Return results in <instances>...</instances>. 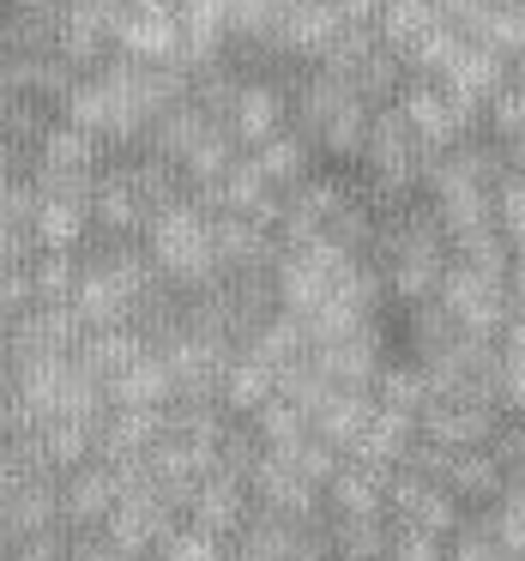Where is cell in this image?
I'll use <instances>...</instances> for the list:
<instances>
[{"mask_svg": "<svg viewBox=\"0 0 525 561\" xmlns=\"http://www.w3.org/2000/svg\"><path fill=\"white\" fill-rule=\"evenodd\" d=\"M25 175H31V187H37L43 199L91 211L103 175H110V146L91 139L85 127H73V122H55L49 134L37 139V151L25 158Z\"/></svg>", "mask_w": 525, "mask_h": 561, "instance_id": "obj_4", "label": "cell"}, {"mask_svg": "<svg viewBox=\"0 0 525 561\" xmlns=\"http://www.w3.org/2000/svg\"><path fill=\"white\" fill-rule=\"evenodd\" d=\"M363 187L380 199V206H404V199H423V182L435 170V151L411 134L399 110H375V127H368L363 146Z\"/></svg>", "mask_w": 525, "mask_h": 561, "instance_id": "obj_5", "label": "cell"}, {"mask_svg": "<svg viewBox=\"0 0 525 561\" xmlns=\"http://www.w3.org/2000/svg\"><path fill=\"white\" fill-rule=\"evenodd\" d=\"M441 308H447V320L459 332H471V339H495L507 332L513 320V302H507V278L501 272H477V266H459L453 260V272L441 278Z\"/></svg>", "mask_w": 525, "mask_h": 561, "instance_id": "obj_7", "label": "cell"}, {"mask_svg": "<svg viewBox=\"0 0 525 561\" xmlns=\"http://www.w3.org/2000/svg\"><path fill=\"white\" fill-rule=\"evenodd\" d=\"M465 37L483 43L489 55H501V61L520 67L525 61V7H520V0H489L483 13L465 25Z\"/></svg>", "mask_w": 525, "mask_h": 561, "instance_id": "obj_13", "label": "cell"}, {"mask_svg": "<svg viewBox=\"0 0 525 561\" xmlns=\"http://www.w3.org/2000/svg\"><path fill=\"white\" fill-rule=\"evenodd\" d=\"M392 110L411 122V134L423 139L435 158L453 151V146H465V139H477V127H483V110H471V103H465L453 85H441V79H411Z\"/></svg>", "mask_w": 525, "mask_h": 561, "instance_id": "obj_6", "label": "cell"}, {"mask_svg": "<svg viewBox=\"0 0 525 561\" xmlns=\"http://www.w3.org/2000/svg\"><path fill=\"white\" fill-rule=\"evenodd\" d=\"M483 134L495 139V146H520V139H525V91L520 85H507V91H495V98H489Z\"/></svg>", "mask_w": 525, "mask_h": 561, "instance_id": "obj_16", "label": "cell"}, {"mask_svg": "<svg viewBox=\"0 0 525 561\" xmlns=\"http://www.w3.org/2000/svg\"><path fill=\"white\" fill-rule=\"evenodd\" d=\"M495 224H501V242L525 260V175H507L495 187Z\"/></svg>", "mask_w": 525, "mask_h": 561, "instance_id": "obj_17", "label": "cell"}, {"mask_svg": "<svg viewBox=\"0 0 525 561\" xmlns=\"http://www.w3.org/2000/svg\"><path fill=\"white\" fill-rule=\"evenodd\" d=\"M31 290H37V302H73L79 254H37L31 260Z\"/></svg>", "mask_w": 525, "mask_h": 561, "instance_id": "obj_15", "label": "cell"}, {"mask_svg": "<svg viewBox=\"0 0 525 561\" xmlns=\"http://www.w3.org/2000/svg\"><path fill=\"white\" fill-rule=\"evenodd\" d=\"M146 254L163 272V284L199 296L224 278V254H218V218L212 206H199V194H187L182 206L158 211L146 230Z\"/></svg>", "mask_w": 525, "mask_h": 561, "instance_id": "obj_3", "label": "cell"}, {"mask_svg": "<svg viewBox=\"0 0 525 561\" xmlns=\"http://www.w3.org/2000/svg\"><path fill=\"white\" fill-rule=\"evenodd\" d=\"M375 31H380V43H387V49H399L404 67H411V55L423 49L429 37H441V31H447V13H441V0H387V7H380V19H375Z\"/></svg>", "mask_w": 525, "mask_h": 561, "instance_id": "obj_11", "label": "cell"}, {"mask_svg": "<svg viewBox=\"0 0 525 561\" xmlns=\"http://www.w3.org/2000/svg\"><path fill=\"white\" fill-rule=\"evenodd\" d=\"M224 127H230V139L242 151L272 146L278 134H290V91L272 85V79H248L242 98H236L230 115H224Z\"/></svg>", "mask_w": 525, "mask_h": 561, "instance_id": "obj_10", "label": "cell"}, {"mask_svg": "<svg viewBox=\"0 0 525 561\" xmlns=\"http://www.w3.org/2000/svg\"><path fill=\"white\" fill-rule=\"evenodd\" d=\"M387 561H453V556H447V543H441V537H399Z\"/></svg>", "mask_w": 525, "mask_h": 561, "instance_id": "obj_20", "label": "cell"}, {"mask_svg": "<svg viewBox=\"0 0 525 561\" xmlns=\"http://www.w3.org/2000/svg\"><path fill=\"white\" fill-rule=\"evenodd\" d=\"M158 290L163 272L151 266L146 242H98L91 254H79L73 308L91 332H134Z\"/></svg>", "mask_w": 525, "mask_h": 561, "instance_id": "obj_1", "label": "cell"}, {"mask_svg": "<svg viewBox=\"0 0 525 561\" xmlns=\"http://www.w3.org/2000/svg\"><path fill=\"white\" fill-rule=\"evenodd\" d=\"M290 127L320 151V163H363L368 127H375V110L356 98V85H344L327 67H308L290 85Z\"/></svg>", "mask_w": 525, "mask_h": 561, "instance_id": "obj_2", "label": "cell"}, {"mask_svg": "<svg viewBox=\"0 0 525 561\" xmlns=\"http://www.w3.org/2000/svg\"><path fill=\"white\" fill-rule=\"evenodd\" d=\"M19 175H25V158H19V151L7 146V139H0V187H13Z\"/></svg>", "mask_w": 525, "mask_h": 561, "instance_id": "obj_21", "label": "cell"}, {"mask_svg": "<svg viewBox=\"0 0 525 561\" xmlns=\"http://www.w3.org/2000/svg\"><path fill=\"white\" fill-rule=\"evenodd\" d=\"M31 260H37V236H31L25 224L0 218V272H25Z\"/></svg>", "mask_w": 525, "mask_h": 561, "instance_id": "obj_18", "label": "cell"}, {"mask_svg": "<svg viewBox=\"0 0 525 561\" xmlns=\"http://www.w3.org/2000/svg\"><path fill=\"white\" fill-rule=\"evenodd\" d=\"M254 163L266 170V182L278 187V194H290V187H303V182H315V175H320V170H315L320 151L308 146V139L296 134V127H290V134H278L272 146H260V151H254Z\"/></svg>", "mask_w": 525, "mask_h": 561, "instance_id": "obj_14", "label": "cell"}, {"mask_svg": "<svg viewBox=\"0 0 525 561\" xmlns=\"http://www.w3.org/2000/svg\"><path fill=\"white\" fill-rule=\"evenodd\" d=\"M85 320H79L73 302H31L25 314L7 327V339H0V351H7V363L13 368H31V363H61V356H79V344H85Z\"/></svg>", "mask_w": 525, "mask_h": 561, "instance_id": "obj_8", "label": "cell"}, {"mask_svg": "<svg viewBox=\"0 0 525 561\" xmlns=\"http://www.w3.org/2000/svg\"><path fill=\"white\" fill-rule=\"evenodd\" d=\"M122 495H127V477L115 471V465H103V459L79 465L73 477H61L67 531H103V525L115 519V507H122Z\"/></svg>", "mask_w": 525, "mask_h": 561, "instance_id": "obj_9", "label": "cell"}, {"mask_svg": "<svg viewBox=\"0 0 525 561\" xmlns=\"http://www.w3.org/2000/svg\"><path fill=\"white\" fill-rule=\"evenodd\" d=\"M115 49L134 55V61H182V19L175 13H127Z\"/></svg>", "mask_w": 525, "mask_h": 561, "instance_id": "obj_12", "label": "cell"}, {"mask_svg": "<svg viewBox=\"0 0 525 561\" xmlns=\"http://www.w3.org/2000/svg\"><path fill=\"white\" fill-rule=\"evenodd\" d=\"M151 561H230V556H224V543H212V537H199V531H182L170 549H158Z\"/></svg>", "mask_w": 525, "mask_h": 561, "instance_id": "obj_19", "label": "cell"}]
</instances>
